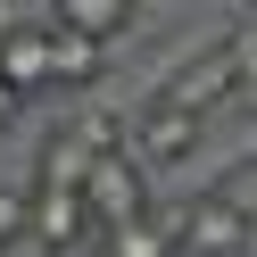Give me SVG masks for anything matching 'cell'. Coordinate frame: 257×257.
I'll return each mask as SVG.
<instances>
[{
	"mask_svg": "<svg viewBox=\"0 0 257 257\" xmlns=\"http://www.w3.org/2000/svg\"><path fill=\"white\" fill-rule=\"evenodd\" d=\"M232 83H240V42H207V50H191L183 67H166V83H158V108L207 116L216 100H232Z\"/></svg>",
	"mask_w": 257,
	"mask_h": 257,
	"instance_id": "obj_2",
	"label": "cell"
},
{
	"mask_svg": "<svg viewBox=\"0 0 257 257\" xmlns=\"http://www.w3.org/2000/svg\"><path fill=\"white\" fill-rule=\"evenodd\" d=\"M83 207H91V232H116V224L150 216V174H141L133 150H100L83 174Z\"/></svg>",
	"mask_w": 257,
	"mask_h": 257,
	"instance_id": "obj_1",
	"label": "cell"
},
{
	"mask_svg": "<svg viewBox=\"0 0 257 257\" xmlns=\"http://www.w3.org/2000/svg\"><path fill=\"white\" fill-rule=\"evenodd\" d=\"M199 150V116H183V108H141L133 116V158H141V174L150 166H183V158Z\"/></svg>",
	"mask_w": 257,
	"mask_h": 257,
	"instance_id": "obj_5",
	"label": "cell"
},
{
	"mask_svg": "<svg viewBox=\"0 0 257 257\" xmlns=\"http://www.w3.org/2000/svg\"><path fill=\"white\" fill-rule=\"evenodd\" d=\"M25 224H34V240H42V249H75V240L91 232L83 183H50V174H34V199H25Z\"/></svg>",
	"mask_w": 257,
	"mask_h": 257,
	"instance_id": "obj_3",
	"label": "cell"
},
{
	"mask_svg": "<svg viewBox=\"0 0 257 257\" xmlns=\"http://www.w3.org/2000/svg\"><path fill=\"white\" fill-rule=\"evenodd\" d=\"M183 249H199V257H240L249 249V207L240 199H199L183 216Z\"/></svg>",
	"mask_w": 257,
	"mask_h": 257,
	"instance_id": "obj_6",
	"label": "cell"
},
{
	"mask_svg": "<svg viewBox=\"0 0 257 257\" xmlns=\"http://www.w3.org/2000/svg\"><path fill=\"white\" fill-rule=\"evenodd\" d=\"M100 67H108V42H91V34H75V25L50 17V91H83V83H100Z\"/></svg>",
	"mask_w": 257,
	"mask_h": 257,
	"instance_id": "obj_7",
	"label": "cell"
},
{
	"mask_svg": "<svg viewBox=\"0 0 257 257\" xmlns=\"http://www.w3.org/2000/svg\"><path fill=\"white\" fill-rule=\"evenodd\" d=\"M25 232V191H0V249Z\"/></svg>",
	"mask_w": 257,
	"mask_h": 257,
	"instance_id": "obj_10",
	"label": "cell"
},
{
	"mask_svg": "<svg viewBox=\"0 0 257 257\" xmlns=\"http://www.w3.org/2000/svg\"><path fill=\"white\" fill-rule=\"evenodd\" d=\"M0 91L9 100H34V91H50V17H17L9 34H0Z\"/></svg>",
	"mask_w": 257,
	"mask_h": 257,
	"instance_id": "obj_4",
	"label": "cell"
},
{
	"mask_svg": "<svg viewBox=\"0 0 257 257\" xmlns=\"http://www.w3.org/2000/svg\"><path fill=\"white\" fill-rule=\"evenodd\" d=\"M50 17L75 25V34H91V42H116L124 25H133V0H58Z\"/></svg>",
	"mask_w": 257,
	"mask_h": 257,
	"instance_id": "obj_9",
	"label": "cell"
},
{
	"mask_svg": "<svg viewBox=\"0 0 257 257\" xmlns=\"http://www.w3.org/2000/svg\"><path fill=\"white\" fill-rule=\"evenodd\" d=\"M174 249H183V216H158V207L100 232V257H174Z\"/></svg>",
	"mask_w": 257,
	"mask_h": 257,
	"instance_id": "obj_8",
	"label": "cell"
}]
</instances>
